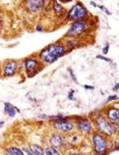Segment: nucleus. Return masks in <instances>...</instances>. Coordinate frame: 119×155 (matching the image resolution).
<instances>
[{
	"instance_id": "12",
	"label": "nucleus",
	"mask_w": 119,
	"mask_h": 155,
	"mask_svg": "<svg viewBox=\"0 0 119 155\" xmlns=\"http://www.w3.org/2000/svg\"><path fill=\"white\" fill-rule=\"evenodd\" d=\"M48 142H49V146H52V147H55V148L59 149V150L60 149L62 150L63 146L67 142V139H66L65 135L54 132V133H52V135L49 137Z\"/></svg>"
},
{
	"instance_id": "16",
	"label": "nucleus",
	"mask_w": 119,
	"mask_h": 155,
	"mask_svg": "<svg viewBox=\"0 0 119 155\" xmlns=\"http://www.w3.org/2000/svg\"><path fill=\"white\" fill-rule=\"evenodd\" d=\"M4 153H7L9 155H24V151L21 148L18 147L15 145H9L4 148Z\"/></svg>"
},
{
	"instance_id": "13",
	"label": "nucleus",
	"mask_w": 119,
	"mask_h": 155,
	"mask_svg": "<svg viewBox=\"0 0 119 155\" xmlns=\"http://www.w3.org/2000/svg\"><path fill=\"white\" fill-rule=\"evenodd\" d=\"M51 9L53 12L54 15L56 16L58 19L65 18L66 15V8L64 7V5H62L60 2L58 1H52L51 2Z\"/></svg>"
},
{
	"instance_id": "32",
	"label": "nucleus",
	"mask_w": 119,
	"mask_h": 155,
	"mask_svg": "<svg viewBox=\"0 0 119 155\" xmlns=\"http://www.w3.org/2000/svg\"><path fill=\"white\" fill-rule=\"evenodd\" d=\"M70 1H71V0H64V1H61L60 3H61V4L63 5V4H66V3H69Z\"/></svg>"
},
{
	"instance_id": "6",
	"label": "nucleus",
	"mask_w": 119,
	"mask_h": 155,
	"mask_svg": "<svg viewBox=\"0 0 119 155\" xmlns=\"http://www.w3.org/2000/svg\"><path fill=\"white\" fill-rule=\"evenodd\" d=\"M72 121L74 124V130H76L82 137H88L95 132L93 120L88 116H73Z\"/></svg>"
},
{
	"instance_id": "17",
	"label": "nucleus",
	"mask_w": 119,
	"mask_h": 155,
	"mask_svg": "<svg viewBox=\"0 0 119 155\" xmlns=\"http://www.w3.org/2000/svg\"><path fill=\"white\" fill-rule=\"evenodd\" d=\"M27 147L34 155H44V147L39 144H30Z\"/></svg>"
},
{
	"instance_id": "4",
	"label": "nucleus",
	"mask_w": 119,
	"mask_h": 155,
	"mask_svg": "<svg viewBox=\"0 0 119 155\" xmlns=\"http://www.w3.org/2000/svg\"><path fill=\"white\" fill-rule=\"evenodd\" d=\"M88 137H90V143L93 155H109V138L105 137L104 135L96 131Z\"/></svg>"
},
{
	"instance_id": "31",
	"label": "nucleus",
	"mask_w": 119,
	"mask_h": 155,
	"mask_svg": "<svg viewBox=\"0 0 119 155\" xmlns=\"http://www.w3.org/2000/svg\"><path fill=\"white\" fill-rule=\"evenodd\" d=\"M2 26H3V18H2V16L0 15V29L2 28Z\"/></svg>"
},
{
	"instance_id": "35",
	"label": "nucleus",
	"mask_w": 119,
	"mask_h": 155,
	"mask_svg": "<svg viewBox=\"0 0 119 155\" xmlns=\"http://www.w3.org/2000/svg\"><path fill=\"white\" fill-rule=\"evenodd\" d=\"M3 155H9V154H7V153H3Z\"/></svg>"
},
{
	"instance_id": "25",
	"label": "nucleus",
	"mask_w": 119,
	"mask_h": 155,
	"mask_svg": "<svg viewBox=\"0 0 119 155\" xmlns=\"http://www.w3.org/2000/svg\"><path fill=\"white\" fill-rule=\"evenodd\" d=\"M117 100H118V95H117V94L110 95L107 98V103H110V102H113V101H117Z\"/></svg>"
},
{
	"instance_id": "9",
	"label": "nucleus",
	"mask_w": 119,
	"mask_h": 155,
	"mask_svg": "<svg viewBox=\"0 0 119 155\" xmlns=\"http://www.w3.org/2000/svg\"><path fill=\"white\" fill-rule=\"evenodd\" d=\"M18 60L16 59H6L1 63V77L11 78L16 76L19 73Z\"/></svg>"
},
{
	"instance_id": "33",
	"label": "nucleus",
	"mask_w": 119,
	"mask_h": 155,
	"mask_svg": "<svg viewBox=\"0 0 119 155\" xmlns=\"http://www.w3.org/2000/svg\"><path fill=\"white\" fill-rule=\"evenodd\" d=\"M4 124V121L3 120H0V127H2Z\"/></svg>"
},
{
	"instance_id": "34",
	"label": "nucleus",
	"mask_w": 119,
	"mask_h": 155,
	"mask_svg": "<svg viewBox=\"0 0 119 155\" xmlns=\"http://www.w3.org/2000/svg\"><path fill=\"white\" fill-rule=\"evenodd\" d=\"M0 78H1V62H0Z\"/></svg>"
},
{
	"instance_id": "26",
	"label": "nucleus",
	"mask_w": 119,
	"mask_h": 155,
	"mask_svg": "<svg viewBox=\"0 0 119 155\" xmlns=\"http://www.w3.org/2000/svg\"><path fill=\"white\" fill-rule=\"evenodd\" d=\"M35 30H36L37 32H43V31H44V28H43V26H42L41 24H38V25H36Z\"/></svg>"
},
{
	"instance_id": "11",
	"label": "nucleus",
	"mask_w": 119,
	"mask_h": 155,
	"mask_svg": "<svg viewBox=\"0 0 119 155\" xmlns=\"http://www.w3.org/2000/svg\"><path fill=\"white\" fill-rule=\"evenodd\" d=\"M103 112V115L107 118L109 121H111L116 126L119 124V109L117 104L116 105H109V106H106L105 108L102 110Z\"/></svg>"
},
{
	"instance_id": "24",
	"label": "nucleus",
	"mask_w": 119,
	"mask_h": 155,
	"mask_svg": "<svg viewBox=\"0 0 119 155\" xmlns=\"http://www.w3.org/2000/svg\"><path fill=\"white\" fill-rule=\"evenodd\" d=\"M109 48H110V44L109 43H106L104 45V47H103V49H102V55H104V56H106V55L108 54V52H109Z\"/></svg>"
},
{
	"instance_id": "22",
	"label": "nucleus",
	"mask_w": 119,
	"mask_h": 155,
	"mask_svg": "<svg viewBox=\"0 0 119 155\" xmlns=\"http://www.w3.org/2000/svg\"><path fill=\"white\" fill-rule=\"evenodd\" d=\"M67 71H68V74H69V77H70V79L72 80V81L74 83H77V79H76V76L74 74V71L72 68H67Z\"/></svg>"
},
{
	"instance_id": "20",
	"label": "nucleus",
	"mask_w": 119,
	"mask_h": 155,
	"mask_svg": "<svg viewBox=\"0 0 119 155\" xmlns=\"http://www.w3.org/2000/svg\"><path fill=\"white\" fill-rule=\"evenodd\" d=\"M109 148H110V152H115L118 150V140L114 139V138H111L109 140Z\"/></svg>"
},
{
	"instance_id": "10",
	"label": "nucleus",
	"mask_w": 119,
	"mask_h": 155,
	"mask_svg": "<svg viewBox=\"0 0 119 155\" xmlns=\"http://www.w3.org/2000/svg\"><path fill=\"white\" fill-rule=\"evenodd\" d=\"M47 2L45 0H27L24 2V7L30 13H39L43 12L46 7Z\"/></svg>"
},
{
	"instance_id": "19",
	"label": "nucleus",
	"mask_w": 119,
	"mask_h": 155,
	"mask_svg": "<svg viewBox=\"0 0 119 155\" xmlns=\"http://www.w3.org/2000/svg\"><path fill=\"white\" fill-rule=\"evenodd\" d=\"M44 155H62V153L59 149L52 146H46L44 147Z\"/></svg>"
},
{
	"instance_id": "1",
	"label": "nucleus",
	"mask_w": 119,
	"mask_h": 155,
	"mask_svg": "<svg viewBox=\"0 0 119 155\" xmlns=\"http://www.w3.org/2000/svg\"><path fill=\"white\" fill-rule=\"evenodd\" d=\"M69 52H71V50H68L62 42L57 41V42L49 44L48 46L44 47L37 54V56L44 65H47L54 63L60 57L64 56Z\"/></svg>"
},
{
	"instance_id": "29",
	"label": "nucleus",
	"mask_w": 119,
	"mask_h": 155,
	"mask_svg": "<svg viewBox=\"0 0 119 155\" xmlns=\"http://www.w3.org/2000/svg\"><path fill=\"white\" fill-rule=\"evenodd\" d=\"M118 89H119V84L118 83H115V85L112 87V90L114 91V92H118Z\"/></svg>"
},
{
	"instance_id": "18",
	"label": "nucleus",
	"mask_w": 119,
	"mask_h": 155,
	"mask_svg": "<svg viewBox=\"0 0 119 155\" xmlns=\"http://www.w3.org/2000/svg\"><path fill=\"white\" fill-rule=\"evenodd\" d=\"M82 136H81L79 134H71L70 136L66 137L67 139V142L70 144V145H79L82 141Z\"/></svg>"
},
{
	"instance_id": "28",
	"label": "nucleus",
	"mask_w": 119,
	"mask_h": 155,
	"mask_svg": "<svg viewBox=\"0 0 119 155\" xmlns=\"http://www.w3.org/2000/svg\"><path fill=\"white\" fill-rule=\"evenodd\" d=\"M84 88L85 90H91V91H93L94 89H95V87H94V86H90V85H85Z\"/></svg>"
},
{
	"instance_id": "7",
	"label": "nucleus",
	"mask_w": 119,
	"mask_h": 155,
	"mask_svg": "<svg viewBox=\"0 0 119 155\" xmlns=\"http://www.w3.org/2000/svg\"><path fill=\"white\" fill-rule=\"evenodd\" d=\"M24 62V70L27 78H33L38 74L44 68L42 62L39 60L37 54H33L31 56H27L23 60Z\"/></svg>"
},
{
	"instance_id": "27",
	"label": "nucleus",
	"mask_w": 119,
	"mask_h": 155,
	"mask_svg": "<svg viewBox=\"0 0 119 155\" xmlns=\"http://www.w3.org/2000/svg\"><path fill=\"white\" fill-rule=\"evenodd\" d=\"M102 12H106V15H112V12H110V10L108 9V8H107L106 6H104V7H103V9H102Z\"/></svg>"
},
{
	"instance_id": "2",
	"label": "nucleus",
	"mask_w": 119,
	"mask_h": 155,
	"mask_svg": "<svg viewBox=\"0 0 119 155\" xmlns=\"http://www.w3.org/2000/svg\"><path fill=\"white\" fill-rule=\"evenodd\" d=\"M91 120H93V124H94V128H95L96 132L104 135L105 137L109 138V139L117 136L118 126H116V124L108 120L103 115V112L100 113L99 115L95 116V117L91 118Z\"/></svg>"
},
{
	"instance_id": "36",
	"label": "nucleus",
	"mask_w": 119,
	"mask_h": 155,
	"mask_svg": "<svg viewBox=\"0 0 119 155\" xmlns=\"http://www.w3.org/2000/svg\"><path fill=\"white\" fill-rule=\"evenodd\" d=\"M82 155H88V154H82Z\"/></svg>"
},
{
	"instance_id": "8",
	"label": "nucleus",
	"mask_w": 119,
	"mask_h": 155,
	"mask_svg": "<svg viewBox=\"0 0 119 155\" xmlns=\"http://www.w3.org/2000/svg\"><path fill=\"white\" fill-rule=\"evenodd\" d=\"M90 27H91L90 21L88 19L71 23L70 27H69V29L67 30V32H66V34L64 36V38H76V39L82 38L88 32Z\"/></svg>"
},
{
	"instance_id": "15",
	"label": "nucleus",
	"mask_w": 119,
	"mask_h": 155,
	"mask_svg": "<svg viewBox=\"0 0 119 155\" xmlns=\"http://www.w3.org/2000/svg\"><path fill=\"white\" fill-rule=\"evenodd\" d=\"M3 106H4V112L6 113V115H8L9 117H14L18 113L21 112V110H19L18 107L12 105L11 103H9V102H4Z\"/></svg>"
},
{
	"instance_id": "37",
	"label": "nucleus",
	"mask_w": 119,
	"mask_h": 155,
	"mask_svg": "<svg viewBox=\"0 0 119 155\" xmlns=\"http://www.w3.org/2000/svg\"><path fill=\"white\" fill-rule=\"evenodd\" d=\"M33 155H34V154H33Z\"/></svg>"
},
{
	"instance_id": "14",
	"label": "nucleus",
	"mask_w": 119,
	"mask_h": 155,
	"mask_svg": "<svg viewBox=\"0 0 119 155\" xmlns=\"http://www.w3.org/2000/svg\"><path fill=\"white\" fill-rule=\"evenodd\" d=\"M64 44V46L68 50L72 51L73 49L77 48V47H81V40L76 38H64V41L62 42Z\"/></svg>"
},
{
	"instance_id": "5",
	"label": "nucleus",
	"mask_w": 119,
	"mask_h": 155,
	"mask_svg": "<svg viewBox=\"0 0 119 155\" xmlns=\"http://www.w3.org/2000/svg\"><path fill=\"white\" fill-rule=\"evenodd\" d=\"M90 12L85 6V4L81 1H76L72 6L66 12L65 15V21L67 23H74V21H85L88 19Z\"/></svg>"
},
{
	"instance_id": "21",
	"label": "nucleus",
	"mask_w": 119,
	"mask_h": 155,
	"mask_svg": "<svg viewBox=\"0 0 119 155\" xmlns=\"http://www.w3.org/2000/svg\"><path fill=\"white\" fill-rule=\"evenodd\" d=\"M74 94H76V90H72V89L69 90L68 95H67L68 100H71V101H76V96H74Z\"/></svg>"
},
{
	"instance_id": "3",
	"label": "nucleus",
	"mask_w": 119,
	"mask_h": 155,
	"mask_svg": "<svg viewBox=\"0 0 119 155\" xmlns=\"http://www.w3.org/2000/svg\"><path fill=\"white\" fill-rule=\"evenodd\" d=\"M48 120H51V126L57 133L67 136L74 131V124L71 116L57 114L48 116Z\"/></svg>"
},
{
	"instance_id": "30",
	"label": "nucleus",
	"mask_w": 119,
	"mask_h": 155,
	"mask_svg": "<svg viewBox=\"0 0 119 155\" xmlns=\"http://www.w3.org/2000/svg\"><path fill=\"white\" fill-rule=\"evenodd\" d=\"M90 5H92L93 7H98V4H97L96 2H94V1H90Z\"/></svg>"
},
{
	"instance_id": "23",
	"label": "nucleus",
	"mask_w": 119,
	"mask_h": 155,
	"mask_svg": "<svg viewBox=\"0 0 119 155\" xmlns=\"http://www.w3.org/2000/svg\"><path fill=\"white\" fill-rule=\"evenodd\" d=\"M96 58H97V59L104 60V61L109 62V63H111V62H112V59H111V58H109V57H107V56H104V55H102V54L96 55Z\"/></svg>"
}]
</instances>
